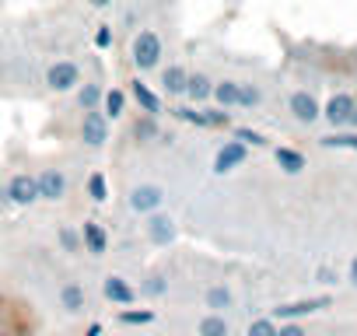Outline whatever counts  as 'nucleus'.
I'll use <instances>...</instances> for the list:
<instances>
[{"label": "nucleus", "mask_w": 357, "mask_h": 336, "mask_svg": "<svg viewBox=\"0 0 357 336\" xmlns=\"http://www.w3.org/2000/svg\"><path fill=\"white\" fill-rule=\"evenodd\" d=\"M158 60H161V39L144 29V32L133 39V63H137V70H154Z\"/></svg>", "instance_id": "f257e3e1"}, {"label": "nucleus", "mask_w": 357, "mask_h": 336, "mask_svg": "<svg viewBox=\"0 0 357 336\" xmlns=\"http://www.w3.org/2000/svg\"><path fill=\"white\" fill-rule=\"evenodd\" d=\"M81 140H84L88 147H102V144L109 140V123H105V112H98V109H84Z\"/></svg>", "instance_id": "f03ea898"}, {"label": "nucleus", "mask_w": 357, "mask_h": 336, "mask_svg": "<svg viewBox=\"0 0 357 336\" xmlns=\"http://www.w3.org/2000/svg\"><path fill=\"white\" fill-rule=\"evenodd\" d=\"M46 84H50L53 91H70V88H77V84H81V70H77V63H70V60L53 63V67L46 70Z\"/></svg>", "instance_id": "7ed1b4c3"}, {"label": "nucleus", "mask_w": 357, "mask_h": 336, "mask_svg": "<svg viewBox=\"0 0 357 336\" xmlns=\"http://www.w3.org/2000/svg\"><path fill=\"white\" fill-rule=\"evenodd\" d=\"M161 204H165V190L154 186V183H144V186H137V190L130 193V207H133L137 214H154Z\"/></svg>", "instance_id": "20e7f679"}, {"label": "nucleus", "mask_w": 357, "mask_h": 336, "mask_svg": "<svg viewBox=\"0 0 357 336\" xmlns=\"http://www.w3.org/2000/svg\"><path fill=\"white\" fill-rule=\"evenodd\" d=\"M245 158H249V147H245L242 140H228V144L218 151V158H214V172L225 176V172H231V168H238Z\"/></svg>", "instance_id": "39448f33"}, {"label": "nucleus", "mask_w": 357, "mask_h": 336, "mask_svg": "<svg viewBox=\"0 0 357 336\" xmlns=\"http://www.w3.org/2000/svg\"><path fill=\"white\" fill-rule=\"evenodd\" d=\"M8 197H11V204H18V207L36 204V200H39V179H36V176H15V179L8 183Z\"/></svg>", "instance_id": "423d86ee"}, {"label": "nucleus", "mask_w": 357, "mask_h": 336, "mask_svg": "<svg viewBox=\"0 0 357 336\" xmlns=\"http://www.w3.org/2000/svg\"><path fill=\"white\" fill-rule=\"evenodd\" d=\"M354 105H357V102H354V95L340 91V95H333V98L326 102L322 116H326V123H329V126H347V119H350V109H354Z\"/></svg>", "instance_id": "0eeeda50"}, {"label": "nucleus", "mask_w": 357, "mask_h": 336, "mask_svg": "<svg viewBox=\"0 0 357 336\" xmlns=\"http://www.w3.org/2000/svg\"><path fill=\"white\" fill-rule=\"evenodd\" d=\"M319 308H329V298H305V301H291V305H277L273 308V319H301V315H312Z\"/></svg>", "instance_id": "6e6552de"}, {"label": "nucleus", "mask_w": 357, "mask_h": 336, "mask_svg": "<svg viewBox=\"0 0 357 336\" xmlns=\"http://www.w3.org/2000/svg\"><path fill=\"white\" fill-rule=\"evenodd\" d=\"M175 116L186 123H197V126H228L225 109H175Z\"/></svg>", "instance_id": "1a4fd4ad"}, {"label": "nucleus", "mask_w": 357, "mask_h": 336, "mask_svg": "<svg viewBox=\"0 0 357 336\" xmlns=\"http://www.w3.org/2000/svg\"><path fill=\"white\" fill-rule=\"evenodd\" d=\"M39 179V200H63V193H67V179H63V172H56V168H46L43 176H36Z\"/></svg>", "instance_id": "9d476101"}, {"label": "nucleus", "mask_w": 357, "mask_h": 336, "mask_svg": "<svg viewBox=\"0 0 357 336\" xmlns=\"http://www.w3.org/2000/svg\"><path fill=\"white\" fill-rule=\"evenodd\" d=\"M287 105H291V116H294L298 123H315V119L322 116V109H319V102H315V98H312L308 91H294Z\"/></svg>", "instance_id": "9b49d317"}, {"label": "nucleus", "mask_w": 357, "mask_h": 336, "mask_svg": "<svg viewBox=\"0 0 357 336\" xmlns=\"http://www.w3.org/2000/svg\"><path fill=\"white\" fill-rule=\"evenodd\" d=\"M147 238H151L154 245H168V242L175 238V221L165 217V214H151V221H147Z\"/></svg>", "instance_id": "f8f14e48"}, {"label": "nucleus", "mask_w": 357, "mask_h": 336, "mask_svg": "<svg viewBox=\"0 0 357 336\" xmlns=\"http://www.w3.org/2000/svg\"><path fill=\"white\" fill-rule=\"evenodd\" d=\"M102 294L112 301V305H130L133 298H137V291L123 280V277H105V284H102Z\"/></svg>", "instance_id": "ddd939ff"}, {"label": "nucleus", "mask_w": 357, "mask_h": 336, "mask_svg": "<svg viewBox=\"0 0 357 336\" xmlns=\"http://www.w3.org/2000/svg\"><path fill=\"white\" fill-rule=\"evenodd\" d=\"M130 91H133L137 105H140V109H144L147 116H158V112H161V98H158V95H154V91H151V88H147V84L140 81V77H137V81L130 84Z\"/></svg>", "instance_id": "4468645a"}, {"label": "nucleus", "mask_w": 357, "mask_h": 336, "mask_svg": "<svg viewBox=\"0 0 357 336\" xmlns=\"http://www.w3.org/2000/svg\"><path fill=\"white\" fill-rule=\"evenodd\" d=\"M273 158H277V165L284 168L287 176L305 172V154H301V151H294V147H277V151H273Z\"/></svg>", "instance_id": "2eb2a0df"}, {"label": "nucleus", "mask_w": 357, "mask_h": 336, "mask_svg": "<svg viewBox=\"0 0 357 336\" xmlns=\"http://www.w3.org/2000/svg\"><path fill=\"white\" fill-rule=\"evenodd\" d=\"M81 235H84V245H88V252H91V256H102V252H105V245H109V235H105V231H102L95 221H84Z\"/></svg>", "instance_id": "dca6fc26"}, {"label": "nucleus", "mask_w": 357, "mask_h": 336, "mask_svg": "<svg viewBox=\"0 0 357 336\" xmlns=\"http://www.w3.org/2000/svg\"><path fill=\"white\" fill-rule=\"evenodd\" d=\"M186 81H190V74H186L183 67H168V70L161 74V84H165L168 95H186Z\"/></svg>", "instance_id": "f3484780"}, {"label": "nucleus", "mask_w": 357, "mask_h": 336, "mask_svg": "<svg viewBox=\"0 0 357 336\" xmlns=\"http://www.w3.org/2000/svg\"><path fill=\"white\" fill-rule=\"evenodd\" d=\"M186 95H190L193 102H207V98L214 95V84H211L204 74H190V81H186Z\"/></svg>", "instance_id": "a211bd4d"}, {"label": "nucleus", "mask_w": 357, "mask_h": 336, "mask_svg": "<svg viewBox=\"0 0 357 336\" xmlns=\"http://www.w3.org/2000/svg\"><path fill=\"white\" fill-rule=\"evenodd\" d=\"M214 98L221 102V109L238 105V81H221V84H214Z\"/></svg>", "instance_id": "6ab92c4d"}, {"label": "nucleus", "mask_w": 357, "mask_h": 336, "mask_svg": "<svg viewBox=\"0 0 357 336\" xmlns=\"http://www.w3.org/2000/svg\"><path fill=\"white\" fill-rule=\"evenodd\" d=\"M60 301H63L67 312H81V308H84V287H81V284H67V287L60 291Z\"/></svg>", "instance_id": "aec40b11"}, {"label": "nucleus", "mask_w": 357, "mask_h": 336, "mask_svg": "<svg viewBox=\"0 0 357 336\" xmlns=\"http://www.w3.org/2000/svg\"><path fill=\"white\" fill-rule=\"evenodd\" d=\"M200 336H228V319L225 315H207V319H200V329H197Z\"/></svg>", "instance_id": "412c9836"}, {"label": "nucleus", "mask_w": 357, "mask_h": 336, "mask_svg": "<svg viewBox=\"0 0 357 336\" xmlns=\"http://www.w3.org/2000/svg\"><path fill=\"white\" fill-rule=\"evenodd\" d=\"M263 102V91L256 84H238V105L242 109H256Z\"/></svg>", "instance_id": "4be33fe9"}, {"label": "nucleus", "mask_w": 357, "mask_h": 336, "mask_svg": "<svg viewBox=\"0 0 357 336\" xmlns=\"http://www.w3.org/2000/svg\"><path fill=\"white\" fill-rule=\"evenodd\" d=\"M102 102H105V116H112V119H116V116H123V105H126V95L112 88V91H105V95H102Z\"/></svg>", "instance_id": "5701e85b"}, {"label": "nucleus", "mask_w": 357, "mask_h": 336, "mask_svg": "<svg viewBox=\"0 0 357 336\" xmlns=\"http://www.w3.org/2000/svg\"><path fill=\"white\" fill-rule=\"evenodd\" d=\"M207 308H214V312L231 308V291H228V287H211V291H207Z\"/></svg>", "instance_id": "b1692460"}, {"label": "nucleus", "mask_w": 357, "mask_h": 336, "mask_svg": "<svg viewBox=\"0 0 357 336\" xmlns=\"http://www.w3.org/2000/svg\"><path fill=\"white\" fill-rule=\"evenodd\" d=\"M98 98H102V88L98 84H84L81 95H77V105L81 109H98Z\"/></svg>", "instance_id": "393cba45"}, {"label": "nucleus", "mask_w": 357, "mask_h": 336, "mask_svg": "<svg viewBox=\"0 0 357 336\" xmlns=\"http://www.w3.org/2000/svg\"><path fill=\"white\" fill-rule=\"evenodd\" d=\"M88 193H91L95 204H105V200H109V190H105V176H102V172H95V176L88 179Z\"/></svg>", "instance_id": "a878e982"}, {"label": "nucleus", "mask_w": 357, "mask_h": 336, "mask_svg": "<svg viewBox=\"0 0 357 336\" xmlns=\"http://www.w3.org/2000/svg\"><path fill=\"white\" fill-rule=\"evenodd\" d=\"M326 147H347V151H357V133H329L322 137Z\"/></svg>", "instance_id": "bb28decb"}, {"label": "nucleus", "mask_w": 357, "mask_h": 336, "mask_svg": "<svg viewBox=\"0 0 357 336\" xmlns=\"http://www.w3.org/2000/svg\"><path fill=\"white\" fill-rule=\"evenodd\" d=\"M249 336H277V322L273 319H256L249 326Z\"/></svg>", "instance_id": "cd10ccee"}, {"label": "nucleus", "mask_w": 357, "mask_h": 336, "mask_svg": "<svg viewBox=\"0 0 357 336\" xmlns=\"http://www.w3.org/2000/svg\"><path fill=\"white\" fill-rule=\"evenodd\" d=\"M235 137H238L242 144H252V147H263V144H266V137H263V133H256V130H245V126H242V130H235Z\"/></svg>", "instance_id": "c85d7f7f"}, {"label": "nucleus", "mask_w": 357, "mask_h": 336, "mask_svg": "<svg viewBox=\"0 0 357 336\" xmlns=\"http://www.w3.org/2000/svg\"><path fill=\"white\" fill-rule=\"evenodd\" d=\"M119 319H123L126 326H147V322L154 319V312H123Z\"/></svg>", "instance_id": "c756f323"}, {"label": "nucleus", "mask_w": 357, "mask_h": 336, "mask_svg": "<svg viewBox=\"0 0 357 336\" xmlns=\"http://www.w3.org/2000/svg\"><path fill=\"white\" fill-rule=\"evenodd\" d=\"M144 294H151V298L165 294V277H151V280L144 284Z\"/></svg>", "instance_id": "7c9ffc66"}, {"label": "nucleus", "mask_w": 357, "mask_h": 336, "mask_svg": "<svg viewBox=\"0 0 357 336\" xmlns=\"http://www.w3.org/2000/svg\"><path fill=\"white\" fill-rule=\"evenodd\" d=\"M60 242H63V249H67V252H77V235H74L70 228H63V231H60Z\"/></svg>", "instance_id": "2f4dec72"}, {"label": "nucleus", "mask_w": 357, "mask_h": 336, "mask_svg": "<svg viewBox=\"0 0 357 336\" xmlns=\"http://www.w3.org/2000/svg\"><path fill=\"white\" fill-rule=\"evenodd\" d=\"M133 133H137V137H154V116H147L144 123H137Z\"/></svg>", "instance_id": "473e14b6"}, {"label": "nucleus", "mask_w": 357, "mask_h": 336, "mask_svg": "<svg viewBox=\"0 0 357 336\" xmlns=\"http://www.w3.org/2000/svg\"><path fill=\"white\" fill-rule=\"evenodd\" d=\"M277 336H308V333H305L298 322H287V326H280V329H277Z\"/></svg>", "instance_id": "72a5a7b5"}, {"label": "nucleus", "mask_w": 357, "mask_h": 336, "mask_svg": "<svg viewBox=\"0 0 357 336\" xmlns=\"http://www.w3.org/2000/svg\"><path fill=\"white\" fill-rule=\"evenodd\" d=\"M315 277H319V284H336V273H333L329 266H319V273H315Z\"/></svg>", "instance_id": "f704fd0d"}, {"label": "nucleus", "mask_w": 357, "mask_h": 336, "mask_svg": "<svg viewBox=\"0 0 357 336\" xmlns=\"http://www.w3.org/2000/svg\"><path fill=\"white\" fill-rule=\"evenodd\" d=\"M95 43H98V46H109V43H112V32H109V29H98Z\"/></svg>", "instance_id": "c9c22d12"}, {"label": "nucleus", "mask_w": 357, "mask_h": 336, "mask_svg": "<svg viewBox=\"0 0 357 336\" xmlns=\"http://www.w3.org/2000/svg\"><path fill=\"white\" fill-rule=\"evenodd\" d=\"M347 126H350V130H357V105L350 109V119H347Z\"/></svg>", "instance_id": "e433bc0d"}, {"label": "nucleus", "mask_w": 357, "mask_h": 336, "mask_svg": "<svg viewBox=\"0 0 357 336\" xmlns=\"http://www.w3.org/2000/svg\"><path fill=\"white\" fill-rule=\"evenodd\" d=\"M350 284L357 287V259H350Z\"/></svg>", "instance_id": "4c0bfd02"}, {"label": "nucleus", "mask_w": 357, "mask_h": 336, "mask_svg": "<svg viewBox=\"0 0 357 336\" xmlns=\"http://www.w3.org/2000/svg\"><path fill=\"white\" fill-rule=\"evenodd\" d=\"M91 4H95V8H109V4H112V0H91Z\"/></svg>", "instance_id": "58836bf2"}, {"label": "nucleus", "mask_w": 357, "mask_h": 336, "mask_svg": "<svg viewBox=\"0 0 357 336\" xmlns=\"http://www.w3.org/2000/svg\"><path fill=\"white\" fill-rule=\"evenodd\" d=\"M0 77H4V63H0Z\"/></svg>", "instance_id": "ea45409f"}, {"label": "nucleus", "mask_w": 357, "mask_h": 336, "mask_svg": "<svg viewBox=\"0 0 357 336\" xmlns=\"http://www.w3.org/2000/svg\"><path fill=\"white\" fill-rule=\"evenodd\" d=\"M0 336H11V333H0Z\"/></svg>", "instance_id": "a19ab883"}]
</instances>
